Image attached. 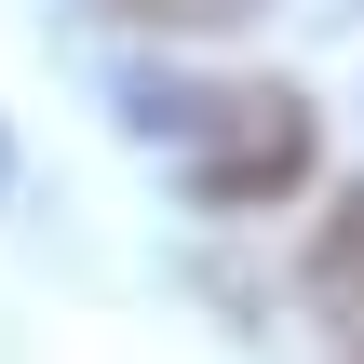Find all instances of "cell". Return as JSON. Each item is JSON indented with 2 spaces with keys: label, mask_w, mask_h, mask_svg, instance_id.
Returning <instances> with one entry per match:
<instances>
[{
  "label": "cell",
  "mask_w": 364,
  "mask_h": 364,
  "mask_svg": "<svg viewBox=\"0 0 364 364\" xmlns=\"http://www.w3.org/2000/svg\"><path fill=\"white\" fill-rule=\"evenodd\" d=\"M135 27H230V14H257V0H122Z\"/></svg>",
  "instance_id": "obj_3"
},
{
  "label": "cell",
  "mask_w": 364,
  "mask_h": 364,
  "mask_svg": "<svg viewBox=\"0 0 364 364\" xmlns=\"http://www.w3.org/2000/svg\"><path fill=\"white\" fill-rule=\"evenodd\" d=\"M135 122L176 135L203 203H270L311 176V108L284 81H162V95H135Z\"/></svg>",
  "instance_id": "obj_1"
},
{
  "label": "cell",
  "mask_w": 364,
  "mask_h": 364,
  "mask_svg": "<svg viewBox=\"0 0 364 364\" xmlns=\"http://www.w3.org/2000/svg\"><path fill=\"white\" fill-rule=\"evenodd\" d=\"M311 297H324L338 324H364V189L324 216V243H311Z\"/></svg>",
  "instance_id": "obj_2"
}]
</instances>
